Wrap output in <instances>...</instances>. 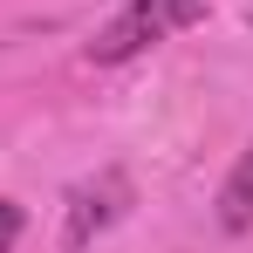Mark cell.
<instances>
[{
	"label": "cell",
	"instance_id": "1",
	"mask_svg": "<svg viewBox=\"0 0 253 253\" xmlns=\"http://www.w3.org/2000/svg\"><path fill=\"white\" fill-rule=\"evenodd\" d=\"M192 21H206V0H124L103 28H96V42H89V62L96 69H117V62H137L144 48L171 42L178 28H192Z\"/></svg>",
	"mask_w": 253,
	"mask_h": 253
},
{
	"label": "cell",
	"instance_id": "2",
	"mask_svg": "<svg viewBox=\"0 0 253 253\" xmlns=\"http://www.w3.org/2000/svg\"><path fill=\"white\" fill-rule=\"evenodd\" d=\"M130 212V178L124 171H96L89 185H76L69 192V219H62V247L69 253H83V247H96L117 219Z\"/></svg>",
	"mask_w": 253,
	"mask_h": 253
},
{
	"label": "cell",
	"instance_id": "3",
	"mask_svg": "<svg viewBox=\"0 0 253 253\" xmlns=\"http://www.w3.org/2000/svg\"><path fill=\"white\" fill-rule=\"evenodd\" d=\"M219 226H226V233H247L253 226V144L233 158L226 185H219Z\"/></svg>",
	"mask_w": 253,
	"mask_h": 253
},
{
	"label": "cell",
	"instance_id": "4",
	"mask_svg": "<svg viewBox=\"0 0 253 253\" xmlns=\"http://www.w3.org/2000/svg\"><path fill=\"white\" fill-rule=\"evenodd\" d=\"M28 233V212L14 206V199H0V253H14V240Z\"/></svg>",
	"mask_w": 253,
	"mask_h": 253
}]
</instances>
